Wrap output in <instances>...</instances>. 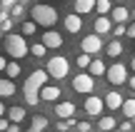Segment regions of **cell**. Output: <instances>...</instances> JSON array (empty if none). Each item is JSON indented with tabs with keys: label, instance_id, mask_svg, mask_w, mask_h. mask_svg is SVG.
<instances>
[{
	"label": "cell",
	"instance_id": "9c48e42d",
	"mask_svg": "<svg viewBox=\"0 0 135 132\" xmlns=\"http://www.w3.org/2000/svg\"><path fill=\"white\" fill-rule=\"evenodd\" d=\"M103 107H105V102H103L100 97H95V95H90V97L85 100V112L90 115V117H98V115L103 112Z\"/></svg>",
	"mask_w": 135,
	"mask_h": 132
},
{
	"label": "cell",
	"instance_id": "484cf974",
	"mask_svg": "<svg viewBox=\"0 0 135 132\" xmlns=\"http://www.w3.org/2000/svg\"><path fill=\"white\" fill-rule=\"evenodd\" d=\"M28 50H30V55H35V57H43V55L48 52V47H45L43 43H35V45H30Z\"/></svg>",
	"mask_w": 135,
	"mask_h": 132
},
{
	"label": "cell",
	"instance_id": "8d00e7d4",
	"mask_svg": "<svg viewBox=\"0 0 135 132\" xmlns=\"http://www.w3.org/2000/svg\"><path fill=\"white\" fill-rule=\"evenodd\" d=\"M5 132H20V122H10V125H8V130H5Z\"/></svg>",
	"mask_w": 135,
	"mask_h": 132
},
{
	"label": "cell",
	"instance_id": "836d02e7",
	"mask_svg": "<svg viewBox=\"0 0 135 132\" xmlns=\"http://www.w3.org/2000/svg\"><path fill=\"white\" fill-rule=\"evenodd\" d=\"M120 132H133V122L130 120H125V122L120 125Z\"/></svg>",
	"mask_w": 135,
	"mask_h": 132
},
{
	"label": "cell",
	"instance_id": "cb8c5ba5",
	"mask_svg": "<svg viewBox=\"0 0 135 132\" xmlns=\"http://www.w3.org/2000/svg\"><path fill=\"white\" fill-rule=\"evenodd\" d=\"M113 127H115V117H110V115H105V117L98 120V130H108L110 132Z\"/></svg>",
	"mask_w": 135,
	"mask_h": 132
},
{
	"label": "cell",
	"instance_id": "4316f807",
	"mask_svg": "<svg viewBox=\"0 0 135 132\" xmlns=\"http://www.w3.org/2000/svg\"><path fill=\"white\" fill-rule=\"evenodd\" d=\"M8 13L13 15V18H18V20H20V18H23V15H25V5H23V3H15L13 8L8 10Z\"/></svg>",
	"mask_w": 135,
	"mask_h": 132
},
{
	"label": "cell",
	"instance_id": "44dd1931",
	"mask_svg": "<svg viewBox=\"0 0 135 132\" xmlns=\"http://www.w3.org/2000/svg\"><path fill=\"white\" fill-rule=\"evenodd\" d=\"M120 110H123V115H125L128 120H135V100H123Z\"/></svg>",
	"mask_w": 135,
	"mask_h": 132
},
{
	"label": "cell",
	"instance_id": "5bb4252c",
	"mask_svg": "<svg viewBox=\"0 0 135 132\" xmlns=\"http://www.w3.org/2000/svg\"><path fill=\"white\" fill-rule=\"evenodd\" d=\"M93 28H95L98 35H105V33H110V30H113V23L105 18V15H98V20H95V25H93Z\"/></svg>",
	"mask_w": 135,
	"mask_h": 132
},
{
	"label": "cell",
	"instance_id": "9a60e30c",
	"mask_svg": "<svg viewBox=\"0 0 135 132\" xmlns=\"http://www.w3.org/2000/svg\"><path fill=\"white\" fill-rule=\"evenodd\" d=\"M15 95V82L10 77H0V97H13Z\"/></svg>",
	"mask_w": 135,
	"mask_h": 132
},
{
	"label": "cell",
	"instance_id": "ab89813d",
	"mask_svg": "<svg viewBox=\"0 0 135 132\" xmlns=\"http://www.w3.org/2000/svg\"><path fill=\"white\" fill-rule=\"evenodd\" d=\"M5 62H8V60H5L3 55H0V70H5Z\"/></svg>",
	"mask_w": 135,
	"mask_h": 132
},
{
	"label": "cell",
	"instance_id": "f6af8a7d",
	"mask_svg": "<svg viewBox=\"0 0 135 132\" xmlns=\"http://www.w3.org/2000/svg\"><path fill=\"white\" fill-rule=\"evenodd\" d=\"M110 132H120V130H115V127H113V130H110Z\"/></svg>",
	"mask_w": 135,
	"mask_h": 132
},
{
	"label": "cell",
	"instance_id": "277c9868",
	"mask_svg": "<svg viewBox=\"0 0 135 132\" xmlns=\"http://www.w3.org/2000/svg\"><path fill=\"white\" fill-rule=\"evenodd\" d=\"M45 72H48V77L63 80V77H68V72H70V62H68L63 55H55V57L48 60V65H45Z\"/></svg>",
	"mask_w": 135,
	"mask_h": 132
},
{
	"label": "cell",
	"instance_id": "1f68e13d",
	"mask_svg": "<svg viewBox=\"0 0 135 132\" xmlns=\"http://www.w3.org/2000/svg\"><path fill=\"white\" fill-rule=\"evenodd\" d=\"M68 130H70L68 120H58V132H68Z\"/></svg>",
	"mask_w": 135,
	"mask_h": 132
},
{
	"label": "cell",
	"instance_id": "74e56055",
	"mask_svg": "<svg viewBox=\"0 0 135 132\" xmlns=\"http://www.w3.org/2000/svg\"><path fill=\"white\" fill-rule=\"evenodd\" d=\"M0 3H3V8H5V10H10L15 3H18V0H0Z\"/></svg>",
	"mask_w": 135,
	"mask_h": 132
},
{
	"label": "cell",
	"instance_id": "30bf717a",
	"mask_svg": "<svg viewBox=\"0 0 135 132\" xmlns=\"http://www.w3.org/2000/svg\"><path fill=\"white\" fill-rule=\"evenodd\" d=\"M58 97H60V87H58V85H43V87H40V100L55 102Z\"/></svg>",
	"mask_w": 135,
	"mask_h": 132
},
{
	"label": "cell",
	"instance_id": "4dcf8cb0",
	"mask_svg": "<svg viewBox=\"0 0 135 132\" xmlns=\"http://www.w3.org/2000/svg\"><path fill=\"white\" fill-rule=\"evenodd\" d=\"M75 130L78 132H90L93 127H90V122H75Z\"/></svg>",
	"mask_w": 135,
	"mask_h": 132
},
{
	"label": "cell",
	"instance_id": "ffe728a7",
	"mask_svg": "<svg viewBox=\"0 0 135 132\" xmlns=\"http://www.w3.org/2000/svg\"><path fill=\"white\" fill-rule=\"evenodd\" d=\"M105 52L110 55V57H120V55H123V43H120V40H113V43H108Z\"/></svg>",
	"mask_w": 135,
	"mask_h": 132
},
{
	"label": "cell",
	"instance_id": "7bdbcfd3",
	"mask_svg": "<svg viewBox=\"0 0 135 132\" xmlns=\"http://www.w3.org/2000/svg\"><path fill=\"white\" fill-rule=\"evenodd\" d=\"M18 3H23V5H25V3H30V0H18Z\"/></svg>",
	"mask_w": 135,
	"mask_h": 132
},
{
	"label": "cell",
	"instance_id": "f1b7e54d",
	"mask_svg": "<svg viewBox=\"0 0 135 132\" xmlns=\"http://www.w3.org/2000/svg\"><path fill=\"white\" fill-rule=\"evenodd\" d=\"M35 30H38V25H35L33 20H28V23H23V35H35Z\"/></svg>",
	"mask_w": 135,
	"mask_h": 132
},
{
	"label": "cell",
	"instance_id": "d6986e66",
	"mask_svg": "<svg viewBox=\"0 0 135 132\" xmlns=\"http://www.w3.org/2000/svg\"><path fill=\"white\" fill-rule=\"evenodd\" d=\"M88 72L93 75V77H95V75H105V62H103V60H90V65H88Z\"/></svg>",
	"mask_w": 135,
	"mask_h": 132
},
{
	"label": "cell",
	"instance_id": "5b68a950",
	"mask_svg": "<svg viewBox=\"0 0 135 132\" xmlns=\"http://www.w3.org/2000/svg\"><path fill=\"white\" fill-rule=\"evenodd\" d=\"M105 77H108L110 85L120 87L123 82H128V67L120 65V62H115V65H110V67H105Z\"/></svg>",
	"mask_w": 135,
	"mask_h": 132
},
{
	"label": "cell",
	"instance_id": "e575fe53",
	"mask_svg": "<svg viewBox=\"0 0 135 132\" xmlns=\"http://www.w3.org/2000/svg\"><path fill=\"white\" fill-rule=\"evenodd\" d=\"M8 125H10V120L3 115V117H0V132H5V130H8Z\"/></svg>",
	"mask_w": 135,
	"mask_h": 132
},
{
	"label": "cell",
	"instance_id": "7a4b0ae2",
	"mask_svg": "<svg viewBox=\"0 0 135 132\" xmlns=\"http://www.w3.org/2000/svg\"><path fill=\"white\" fill-rule=\"evenodd\" d=\"M30 15H33V23L35 25H43V28H53V25L58 23V10H55L53 5H45V3L33 5Z\"/></svg>",
	"mask_w": 135,
	"mask_h": 132
},
{
	"label": "cell",
	"instance_id": "2e32d148",
	"mask_svg": "<svg viewBox=\"0 0 135 132\" xmlns=\"http://www.w3.org/2000/svg\"><path fill=\"white\" fill-rule=\"evenodd\" d=\"M75 10L78 15H88V13H93L95 10V0H75Z\"/></svg>",
	"mask_w": 135,
	"mask_h": 132
},
{
	"label": "cell",
	"instance_id": "4fadbf2b",
	"mask_svg": "<svg viewBox=\"0 0 135 132\" xmlns=\"http://www.w3.org/2000/svg\"><path fill=\"white\" fill-rule=\"evenodd\" d=\"M55 115H58V120H68L75 115V105L73 102H58V107H55Z\"/></svg>",
	"mask_w": 135,
	"mask_h": 132
},
{
	"label": "cell",
	"instance_id": "d4e9b609",
	"mask_svg": "<svg viewBox=\"0 0 135 132\" xmlns=\"http://www.w3.org/2000/svg\"><path fill=\"white\" fill-rule=\"evenodd\" d=\"M110 0H95V10H98V15H105V13H110Z\"/></svg>",
	"mask_w": 135,
	"mask_h": 132
},
{
	"label": "cell",
	"instance_id": "f35d334b",
	"mask_svg": "<svg viewBox=\"0 0 135 132\" xmlns=\"http://www.w3.org/2000/svg\"><path fill=\"white\" fill-rule=\"evenodd\" d=\"M128 85H130V90H135V75H133V77H128Z\"/></svg>",
	"mask_w": 135,
	"mask_h": 132
},
{
	"label": "cell",
	"instance_id": "52a82bcc",
	"mask_svg": "<svg viewBox=\"0 0 135 132\" xmlns=\"http://www.w3.org/2000/svg\"><path fill=\"white\" fill-rule=\"evenodd\" d=\"M80 50L83 52H88V55H98L103 50V40H100V35H85L83 38V43H80Z\"/></svg>",
	"mask_w": 135,
	"mask_h": 132
},
{
	"label": "cell",
	"instance_id": "d6a6232c",
	"mask_svg": "<svg viewBox=\"0 0 135 132\" xmlns=\"http://www.w3.org/2000/svg\"><path fill=\"white\" fill-rule=\"evenodd\" d=\"M115 35H125V23H115V30H113Z\"/></svg>",
	"mask_w": 135,
	"mask_h": 132
},
{
	"label": "cell",
	"instance_id": "ac0fdd59",
	"mask_svg": "<svg viewBox=\"0 0 135 132\" xmlns=\"http://www.w3.org/2000/svg\"><path fill=\"white\" fill-rule=\"evenodd\" d=\"M110 13H113V20H115V23H125V20L130 18V10L123 8V5H118V8H110Z\"/></svg>",
	"mask_w": 135,
	"mask_h": 132
},
{
	"label": "cell",
	"instance_id": "7402d4cb",
	"mask_svg": "<svg viewBox=\"0 0 135 132\" xmlns=\"http://www.w3.org/2000/svg\"><path fill=\"white\" fill-rule=\"evenodd\" d=\"M30 127H35L38 132H43L45 127H48V117H45V115H33V120H30Z\"/></svg>",
	"mask_w": 135,
	"mask_h": 132
},
{
	"label": "cell",
	"instance_id": "83f0119b",
	"mask_svg": "<svg viewBox=\"0 0 135 132\" xmlns=\"http://www.w3.org/2000/svg\"><path fill=\"white\" fill-rule=\"evenodd\" d=\"M90 60H93V55H88V52H83V55H78V67H83V70H88V65H90Z\"/></svg>",
	"mask_w": 135,
	"mask_h": 132
},
{
	"label": "cell",
	"instance_id": "7c38bea8",
	"mask_svg": "<svg viewBox=\"0 0 135 132\" xmlns=\"http://www.w3.org/2000/svg\"><path fill=\"white\" fill-rule=\"evenodd\" d=\"M103 102H105L108 110H120V105H123V95L118 92V90H110V92L105 95V100H103Z\"/></svg>",
	"mask_w": 135,
	"mask_h": 132
},
{
	"label": "cell",
	"instance_id": "8992f818",
	"mask_svg": "<svg viewBox=\"0 0 135 132\" xmlns=\"http://www.w3.org/2000/svg\"><path fill=\"white\" fill-rule=\"evenodd\" d=\"M73 90L80 92V95H90L93 90H95V80H93V75H90V72L75 75V77H73Z\"/></svg>",
	"mask_w": 135,
	"mask_h": 132
},
{
	"label": "cell",
	"instance_id": "6da1fadb",
	"mask_svg": "<svg viewBox=\"0 0 135 132\" xmlns=\"http://www.w3.org/2000/svg\"><path fill=\"white\" fill-rule=\"evenodd\" d=\"M45 82H48V72H45V70H33L30 77L25 80L23 95H25V102H28L30 107L38 105V100H40V87H43Z\"/></svg>",
	"mask_w": 135,
	"mask_h": 132
},
{
	"label": "cell",
	"instance_id": "8fae6325",
	"mask_svg": "<svg viewBox=\"0 0 135 132\" xmlns=\"http://www.w3.org/2000/svg\"><path fill=\"white\" fill-rule=\"evenodd\" d=\"M65 30H68V33H73V35H78L83 30V20H80V15H78V13L65 15Z\"/></svg>",
	"mask_w": 135,
	"mask_h": 132
},
{
	"label": "cell",
	"instance_id": "ba28073f",
	"mask_svg": "<svg viewBox=\"0 0 135 132\" xmlns=\"http://www.w3.org/2000/svg\"><path fill=\"white\" fill-rule=\"evenodd\" d=\"M43 45H45L48 50H58V47H63V35L55 33V30H45V33H43Z\"/></svg>",
	"mask_w": 135,
	"mask_h": 132
},
{
	"label": "cell",
	"instance_id": "bcb514c9",
	"mask_svg": "<svg viewBox=\"0 0 135 132\" xmlns=\"http://www.w3.org/2000/svg\"><path fill=\"white\" fill-rule=\"evenodd\" d=\"M130 15H133V18H135V10H133V13H130Z\"/></svg>",
	"mask_w": 135,
	"mask_h": 132
},
{
	"label": "cell",
	"instance_id": "603a6c76",
	"mask_svg": "<svg viewBox=\"0 0 135 132\" xmlns=\"http://www.w3.org/2000/svg\"><path fill=\"white\" fill-rule=\"evenodd\" d=\"M5 75H8L10 80H15L20 75V62L18 60H13V62H5Z\"/></svg>",
	"mask_w": 135,
	"mask_h": 132
},
{
	"label": "cell",
	"instance_id": "f546056e",
	"mask_svg": "<svg viewBox=\"0 0 135 132\" xmlns=\"http://www.w3.org/2000/svg\"><path fill=\"white\" fill-rule=\"evenodd\" d=\"M0 30H3V33H10V30H13V20H10L8 15L0 18Z\"/></svg>",
	"mask_w": 135,
	"mask_h": 132
},
{
	"label": "cell",
	"instance_id": "ee69618b",
	"mask_svg": "<svg viewBox=\"0 0 135 132\" xmlns=\"http://www.w3.org/2000/svg\"><path fill=\"white\" fill-rule=\"evenodd\" d=\"M28 132H38V130H35V127H30V130H28Z\"/></svg>",
	"mask_w": 135,
	"mask_h": 132
},
{
	"label": "cell",
	"instance_id": "3957f363",
	"mask_svg": "<svg viewBox=\"0 0 135 132\" xmlns=\"http://www.w3.org/2000/svg\"><path fill=\"white\" fill-rule=\"evenodd\" d=\"M5 50H8V55L13 60H20V57H25V55H30L25 38L23 35H15V33H8V38H5Z\"/></svg>",
	"mask_w": 135,
	"mask_h": 132
},
{
	"label": "cell",
	"instance_id": "60d3db41",
	"mask_svg": "<svg viewBox=\"0 0 135 132\" xmlns=\"http://www.w3.org/2000/svg\"><path fill=\"white\" fill-rule=\"evenodd\" d=\"M5 110H8V107H5V105L0 102V117H3V115H5Z\"/></svg>",
	"mask_w": 135,
	"mask_h": 132
},
{
	"label": "cell",
	"instance_id": "b9f144b4",
	"mask_svg": "<svg viewBox=\"0 0 135 132\" xmlns=\"http://www.w3.org/2000/svg\"><path fill=\"white\" fill-rule=\"evenodd\" d=\"M130 67H133V72H135V57H133V60H130Z\"/></svg>",
	"mask_w": 135,
	"mask_h": 132
},
{
	"label": "cell",
	"instance_id": "d590c367",
	"mask_svg": "<svg viewBox=\"0 0 135 132\" xmlns=\"http://www.w3.org/2000/svg\"><path fill=\"white\" fill-rule=\"evenodd\" d=\"M125 35H128V38H133V40H135V23H133V25H128V28H125Z\"/></svg>",
	"mask_w": 135,
	"mask_h": 132
},
{
	"label": "cell",
	"instance_id": "e0dca14e",
	"mask_svg": "<svg viewBox=\"0 0 135 132\" xmlns=\"http://www.w3.org/2000/svg\"><path fill=\"white\" fill-rule=\"evenodd\" d=\"M5 112H8V120H10V122H23L25 115H28V112H25V107H18V105H15V107H8Z\"/></svg>",
	"mask_w": 135,
	"mask_h": 132
}]
</instances>
